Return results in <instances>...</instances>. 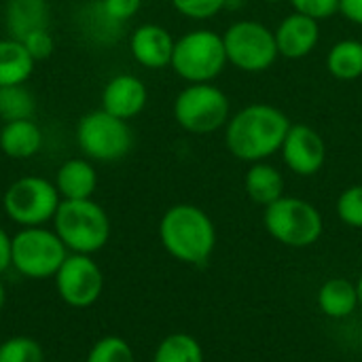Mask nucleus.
Masks as SVG:
<instances>
[{"instance_id": "nucleus-1", "label": "nucleus", "mask_w": 362, "mask_h": 362, "mask_svg": "<svg viewBox=\"0 0 362 362\" xmlns=\"http://www.w3.org/2000/svg\"><path fill=\"white\" fill-rule=\"evenodd\" d=\"M291 125L288 115L278 106L252 102L229 117L225 125V146L240 161H267L280 153Z\"/></svg>"}, {"instance_id": "nucleus-2", "label": "nucleus", "mask_w": 362, "mask_h": 362, "mask_svg": "<svg viewBox=\"0 0 362 362\" xmlns=\"http://www.w3.org/2000/svg\"><path fill=\"white\" fill-rule=\"evenodd\" d=\"M159 240L170 257L187 265H204L216 248V227L206 210L193 204L168 208L159 221Z\"/></svg>"}, {"instance_id": "nucleus-3", "label": "nucleus", "mask_w": 362, "mask_h": 362, "mask_svg": "<svg viewBox=\"0 0 362 362\" xmlns=\"http://www.w3.org/2000/svg\"><path fill=\"white\" fill-rule=\"evenodd\" d=\"M53 231L68 252L93 255L110 238V218L93 199H62L53 216Z\"/></svg>"}, {"instance_id": "nucleus-4", "label": "nucleus", "mask_w": 362, "mask_h": 362, "mask_svg": "<svg viewBox=\"0 0 362 362\" xmlns=\"http://www.w3.org/2000/svg\"><path fill=\"white\" fill-rule=\"evenodd\" d=\"M227 64L223 34L197 28L176 38L170 68L187 83H214Z\"/></svg>"}, {"instance_id": "nucleus-5", "label": "nucleus", "mask_w": 362, "mask_h": 362, "mask_svg": "<svg viewBox=\"0 0 362 362\" xmlns=\"http://www.w3.org/2000/svg\"><path fill=\"white\" fill-rule=\"evenodd\" d=\"M263 225L278 244L288 248L314 246L325 231L320 210L312 202L295 195H282L269 204L263 212Z\"/></svg>"}, {"instance_id": "nucleus-6", "label": "nucleus", "mask_w": 362, "mask_h": 362, "mask_svg": "<svg viewBox=\"0 0 362 362\" xmlns=\"http://www.w3.org/2000/svg\"><path fill=\"white\" fill-rule=\"evenodd\" d=\"M174 121L193 136L225 129L231 117L229 95L214 83H189L174 98Z\"/></svg>"}, {"instance_id": "nucleus-7", "label": "nucleus", "mask_w": 362, "mask_h": 362, "mask_svg": "<svg viewBox=\"0 0 362 362\" xmlns=\"http://www.w3.org/2000/svg\"><path fill=\"white\" fill-rule=\"evenodd\" d=\"M225 53L229 66L259 74L269 70L280 57L274 30L257 19H238L223 32Z\"/></svg>"}, {"instance_id": "nucleus-8", "label": "nucleus", "mask_w": 362, "mask_h": 362, "mask_svg": "<svg viewBox=\"0 0 362 362\" xmlns=\"http://www.w3.org/2000/svg\"><path fill=\"white\" fill-rule=\"evenodd\" d=\"M76 144L87 159L110 163L123 159L134 146L129 121H123L102 108L83 115L76 123Z\"/></svg>"}, {"instance_id": "nucleus-9", "label": "nucleus", "mask_w": 362, "mask_h": 362, "mask_svg": "<svg viewBox=\"0 0 362 362\" xmlns=\"http://www.w3.org/2000/svg\"><path fill=\"white\" fill-rule=\"evenodd\" d=\"M68 257V248L55 231L23 227L11 242V265L25 278L42 280L55 276Z\"/></svg>"}, {"instance_id": "nucleus-10", "label": "nucleus", "mask_w": 362, "mask_h": 362, "mask_svg": "<svg viewBox=\"0 0 362 362\" xmlns=\"http://www.w3.org/2000/svg\"><path fill=\"white\" fill-rule=\"evenodd\" d=\"M59 204L62 197L55 182H49L42 176H23L15 180L2 197L6 216L21 227H42L53 221Z\"/></svg>"}, {"instance_id": "nucleus-11", "label": "nucleus", "mask_w": 362, "mask_h": 362, "mask_svg": "<svg viewBox=\"0 0 362 362\" xmlns=\"http://www.w3.org/2000/svg\"><path fill=\"white\" fill-rule=\"evenodd\" d=\"M57 295L72 308L93 305L104 291V274L91 255H68L55 274Z\"/></svg>"}, {"instance_id": "nucleus-12", "label": "nucleus", "mask_w": 362, "mask_h": 362, "mask_svg": "<svg viewBox=\"0 0 362 362\" xmlns=\"http://www.w3.org/2000/svg\"><path fill=\"white\" fill-rule=\"evenodd\" d=\"M280 155L293 174L303 178L316 176L327 163V142L312 125L293 123L280 146Z\"/></svg>"}, {"instance_id": "nucleus-13", "label": "nucleus", "mask_w": 362, "mask_h": 362, "mask_svg": "<svg viewBox=\"0 0 362 362\" xmlns=\"http://www.w3.org/2000/svg\"><path fill=\"white\" fill-rule=\"evenodd\" d=\"M274 36L280 57L303 59L312 55L320 42V21L293 11L276 25Z\"/></svg>"}, {"instance_id": "nucleus-14", "label": "nucleus", "mask_w": 362, "mask_h": 362, "mask_svg": "<svg viewBox=\"0 0 362 362\" xmlns=\"http://www.w3.org/2000/svg\"><path fill=\"white\" fill-rule=\"evenodd\" d=\"M176 38L159 23H142L129 36L132 57L148 70H161L172 64Z\"/></svg>"}, {"instance_id": "nucleus-15", "label": "nucleus", "mask_w": 362, "mask_h": 362, "mask_svg": "<svg viewBox=\"0 0 362 362\" xmlns=\"http://www.w3.org/2000/svg\"><path fill=\"white\" fill-rule=\"evenodd\" d=\"M148 102V89L136 74H117L102 89V110L129 121L138 117Z\"/></svg>"}, {"instance_id": "nucleus-16", "label": "nucleus", "mask_w": 362, "mask_h": 362, "mask_svg": "<svg viewBox=\"0 0 362 362\" xmlns=\"http://www.w3.org/2000/svg\"><path fill=\"white\" fill-rule=\"evenodd\" d=\"M55 187L62 199H91L98 187V172L85 157L68 159L55 174Z\"/></svg>"}, {"instance_id": "nucleus-17", "label": "nucleus", "mask_w": 362, "mask_h": 362, "mask_svg": "<svg viewBox=\"0 0 362 362\" xmlns=\"http://www.w3.org/2000/svg\"><path fill=\"white\" fill-rule=\"evenodd\" d=\"M4 25L11 38H25L34 30L49 28L47 0H6Z\"/></svg>"}, {"instance_id": "nucleus-18", "label": "nucleus", "mask_w": 362, "mask_h": 362, "mask_svg": "<svg viewBox=\"0 0 362 362\" xmlns=\"http://www.w3.org/2000/svg\"><path fill=\"white\" fill-rule=\"evenodd\" d=\"M244 191L248 199L257 206L267 208L269 204L278 202L284 193V176L282 172L267 163V161H257L250 163L244 176Z\"/></svg>"}, {"instance_id": "nucleus-19", "label": "nucleus", "mask_w": 362, "mask_h": 362, "mask_svg": "<svg viewBox=\"0 0 362 362\" xmlns=\"http://www.w3.org/2000/svg\"><path fill=\"white\" fill-rule=\"evenodd\" d=\"M42 146V132L32 119L8 121L0 129V151L11 159H30Z\"/></svg>"}, {"instance_id": "nucleus-20", "label": "nucleus", "mask_w": 362, "mask_h": 362, "mask_svg": "<svg viewBox=\"0 0 362 362\" xmlns=\"http://www.w3.org/2000/svg\"><path fill=\"white\" fill-rule=\"evenodd\" d=\"M318 308L327 318L333 320L350 318L358 308L356 284L346 278L327 280L318 291Z\"/></svg>"}, {"instance_id": "nucleus-21", "label": "nucleus", "mask_w": 362, "mask_h": 362, "mask_svg": "<svg viewBox=\"0 0 362 362\" xmlns=\"http://www.w3.org/2000/svg\"><path fill=\"white\" fill-rule=\"evenodd\" d=\"M36 59L17 38H0V87L25 85Z\"/></svg>"}, {"instance_id": "nucleus-22", "label": "nucleus", "mask_w": 362, "mask_h": 362, "mask_svg": "<svg viewBox=\"0 0 362 362\" xmlns=\"http://www.w3.org/2000/svg\"><path fill=\"white\" fill-rule=\"evenodd\" d=\"M327 70L337 81H356L362 76V40H337L327 53Z\"/></svg>"}, {"instance_id": "nucleus-23", "label": "nucleus", "mask_w": 362, "mask_h": 362, "mask_svg": "<svg viewBox=\"0 0 362 362\" xmlns=\"http://www.w3.org/2000/svg\"><path fill=\"white\" fill-rule=\"evenodd\" d=\"M153 362H204V348L189 333H172L157 346Z\"/></svg>"}, {"instance_id": "nucleus-24", "label": "nucleus", "mask_w": 362, "mask_h": 362, "mask_svg": "<svg viewBox=\"0 0 362 362\" xmlns=\"http://www.w3.org/2000/svg\"><path fill=\"white\" fill-rule=\"evenodd\" d=\"M34 112H36V98L25 85L0 87V119L4 123L32 119Z\"/></svg>"}, {"instance_id": "nucleus-25", "label": "nucleus", "mask_w": 362, "mask_h": 362, "mask_svg": "<svg viewBox=\"0 0 362 362\" xmlns=\"http://www.w3.org/2000/svg\"><path fill=\"white\" fill-rule=\"evenodd\" d=\"M0 362H45V352L32 337H11L0 344Z\"/></svg>"}, {"instance_id": "nucleus-26", "label": "nucleus", "mask_w": 362, "mask_h": 362, "mask_svg": "<svg viewBox=\"0 0 362 362\" xmlns=\"http://www.w3.org/2000/svg\"><path fill=\"white\" fill-rule=\"evenodd\" d=\"M87 362H136L132 346L121 337H104L87 354Z\"/></svg>"}, {"instance_id": "nucleus-27", "label": "nucleus", "mask_w": 362, "mask_h": 362, "mask_svg": "<svg viewBox=\"0 0 362 362\" xmlns=\"http://www.w3.org/2000/svg\"><path fill=\"white\" fill-rule=\"evenodd\" d=\"M335 212L344 225L352 229H362V185H352L339 193Z\"/></svg>"}, {"instance_id": "nucleus-28", "label": "nucleus", "mask_w": 362, "mask_h": 362, "mask_svg": "<svg viewBox=\"0 0 362 362\" xmlns=\"http://www.w3.org/2000/svg\"><path fill=\"white\" fill-rule=\"evenodd\" d=\"M227 0H170L176 13L193 21H208L214 19L218 13L225 11Z\"/></svg>"}, {"instance_id": "nucleus-29", "label": "nucleus", "mask_w": 362, "mask_h": 362, "mask_svg": "<svg viewBox=\"0 0 362 362\" xmlns=\"http://www.w3.org/2000/svg\"><path fill=\"white\" fill-rule=\"evenodd\" d=\"M295 13L312 17L316 21L331 19L339 13V0H288Z\"/></svg>"}, {"instance_id": "nucleus-30", "label": "nucleus", "mask_w": 362, "mask_h": 362, "mask_svg": "<svg viewBox=\"0 0 362 362\" xmlns=\"http://www.w3.org/2000/svg\"><path fill=\"white\" fill-rule=\"evenodd\" d=\"M140 6H142V0H100L102 13L119 25L129 21L140 11Z\"/></svg>"}, {"instance_id": "nucleus-31", "label": "nucleus", "mask_w": 362, "mask_h": 362, "mask_svg": "<svg viewBox=\"0 0 362 362\" xmlns=\"http://www.w3.org/2000/svg\"><path fill=\"white\" fill-rule=\"evenodd\" d=\"M23 47L30 51V55L38 62V59H45L53 53V36L49 32V28H42V30H34L30 32L25 38H21Z\"/></svg>"}, {"instance_id": "nucleus-32", "label": "nucleus", "mask_w": 362, "mask_h": 362, "mask_svg": "<svg viewBox=\"0 0 362 362\" xmlns=\"http://www.w3.org/2000/svg\"><path fill=\"white\" fill-rule=\"evenodd\" d=\"M339 13L350 23L362 28V0H339Z\"/></svg>"}, {"instance_id": "nucleus-33", "label": "nucleus", "mask_w": 362, "mask_h": 362, "mask_svg": "<svg viewBox=\"0 0 362 362\" xmlns=\"http://www.w3.org/2000/svg\"><path fill=\"white\" fill-rule=\"evenodd\" d=\"M11 242L13 238L0 227V274H4L11 267Z\"/></svg>"}, {"instance_id": "nucleus-34", "label": "nucleus", "mask_w": 362, "mask_h": 362, "mask_svg": "<svg viewBox=\"0 0 362 362\" xmlns=\"http://www.w3.org/2000/svg\"><path fill=\"white\" fill-rule=\"evenodd\" d=\"M246 4V0H227L225 2V11H238Z\"/></svg>"}, {"instance_id": "nucleus-35", "label": "nucleus", "mask_w": 362, "mask_h": 362, "mask_svg": "<svg viewBox=\"0 0 362 362\" xmlns=\"http://www.w3.org/2000/svg\"><path fill=\"white\" fill-rule=\"evenodd\" d=\"M356 297H358V308H362V274L356 280Z\"/></svg>"}, {"instance_id": "nucleus-36", "label": "nucleus", "mask_w": 362, "mask_h": 362, "mask_svg": "<svg viewBox=\"0 0 362 362\" xmlns=\"http://www.w3.org/2000/svg\"><path fill=\"white\" fill-rule=\"evenodd\" d=\"M4 299H6V293H4V286H2V282H0V310H2V305H4Z\"/></svg>"}, {"instance_id": "nucleus-37", "label": "nucleus", "mask_w": 362, "mask_h": 362, "mask_svg": "<svg viewBox=\"0 0 362 362\" xmlns=\"http://www.w3.org/2000/svg\"><path fill=\"white\" fill-rule=\"evenodd\" d=\"M263 2H267V4H276V2H282V0H263Z\"/></svg>"}, {"instance_id": "nucleus-38", "label": "nucleus", "mask_w": 362, "mask_h": 362, "mask_svg": "<svg viewBox=\"0 0 362 362\" xmlns=\"http://www.w3.org/2000/svg\"><path fill=\"white\" fill-rule=\"evenodd\" d=\"M361 170H362V159H361Z\"/></svg>"}]
</instances>
